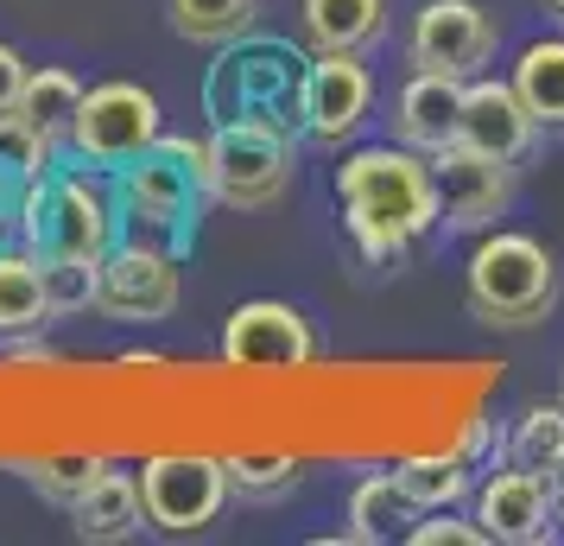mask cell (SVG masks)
Returning <instances> with one entry per match:
<instances>
[{
	"instance_id": "cell-1",
	"label": "cell",
	"mask_w": 564,
	"mask_h": 546,
	"mask_svg": "<svg viewBox=\"0 0 564 546\" xmlns=\"http://www.w3.org/2000/svg\"><path fill=\"white\" fill-rule=\"evenodd\" d=\"M336 197L349 216V235L368 260H400L444 223L437 210V184H432V159L419 147H361L336 165Z\"/></svg>"
},
{
	"instance_id": "cell-2",
	"label": "cell",
	"mask_w": 564,
	"mask_h": 546,
	"mask_svg": "<svg viewBox=\"0 0 564 546\" xmlns=\"http://www.w3.org/2000/svg\"><path fill=\"white\" fill-rule=\"evenodd\" d=\"M305 77H311V57L299 45L241 32L209 64V83H204L209 128L260 121V128H280V133H305Z\"/></svg>"
},
{
	"instance_id": "cell-3",
	"label": "cell",
	"mask_w": 564,
	"mask_h": 546,
	"mask_svg": "<svg viewBox=\"0 0 564 546\" xmlns=\"http://www.w3.org/2000/svg\"><path fill=\"white\" fill-rule=\"evenodd\" d=\"M209 197L204 184V147L197 140H172L159 133L147 153H133L115 179V223L128 242H153V248H191L197 235V204Z\"/></svg>"
},
{
	"instance_id": "cell-4",
	"label": "cell",
	"mask_w": 564,
	"mask_h": 546,
	"mask_svg": "<svg viewBox=\"0 0 564 546\" xmlns=\"http://www.w3.org/2000/svg\"><path fill=\"white\" fill-rule=\"evenodd\" d=\"M463 292H469V312L482 324H539L558 299V267L545 255V242L520 229H488L469 255V274H463Z\"/></svg>"
},
{
	"instance_id": "cell-5",
	"label": "cell",
	"mask_w": 564,
	"mask_h": 546,
	"mask_svg": "<svg viewBox=\"0 0 564 546\" xmlns=\"http://www.w3.org/2000/svg\"><path fill=\"white\" fill-rule=\"evenodd\" d=\"M20 235L39 260L52 255H77V260H102L115 242H121V223H115V191H102L83 172H45V179L26 184L20 197Z\"/></svg>"
},
{
	"instance_id": "cell-6",
	"label": "cell",
	"mask_w": 564,
	"mask_h": 546,
	"mask_svg": "<svg viewBox=\"0 0 564 546\" xmlns=\"http://www.w3.org/2000/svg\"><path fill=\"white\" fill-rule=\"evenodd\" d=\"M292 172H299V153H292V133H280V128L223 121L204 140V184H209V197L229 210L280 204Z\"/></svg>"
},
{
	"instance_id": "cell-7",
	"label": "cell",
	"mask_w": 564,
	"mask_h": 546,
	"mask_svg": "<svg viewBox=\"0 0 564 546\" xmlns=\"http://www.w3.org/2000/svg\"><path fill=\"white\" fill-rule=\"evenodd\" d=\"M178 255L153 248V242H115L102 255V287H96V312L115 324H159L178 312Z\"/></svg>"
},
{
	"instance_id": "cell-8",
	"label": "cell",
	"mask_w": 564,
	"mask_h": 546,
	"mask_svg": "<svg viewBox=\"0 0 564 546\" xmlns=\"http://www.w3.org/2000/svg\"><path fill=\"white\" fill-rule=\"evenodd\" d=\"M140 495H147V521L159 534H204L229 502V464L191 458V451L147 458L140 464Z\"/></svg>"
},
{
	"instance_id": "cell-9",
	"label": "cell",
	"mask_w": 564,
	"mask_h": 546,
	"mask_svg": "<svg viewBox=\"0 0 564 546\" xmlns=\"http://www.w3.org/2000/svg\"><path fill=\"white\" fill-rule=\"evenodd\" d=\"M159 103L153 89L140 83H96L77 108V128H70V153L89 165H128L133 153H147L159 140Z\"/></svg>"
},
{
	"instance_id": "cell-10",
	"label": "cell",
	"mask_w": 564,
	"mask_h": 546,
	"mask_svg": "<svg viewBox=\"0 0 564 546\" xmlns=\"http://www.w3.org/2000/svg\"><path fill=\"white\" fill-rule=\"evenodd\" d=\"M317 356L311 343V324L305 312H292L280 299H248L235 306L229 324H223V363L229 368H248V375H292Z\"/></svg>"
},
{
	"instance_id": "cell-11",
	"label": "cell",
	"mask_w": 564,
	"mask_h": 546,
	"mask_svg": "<svg viewBox=\"0 0 564 546\" xmlns=\"http://www.w3.org/2000/svg\"><path fill=\"white\" fill-rule=\"evenodd\" d=\"M406 52L419 71H444V77L469 83L495 57V20L476 0H425L419 20H412Z\"/></svg>"
},
{
	"instance_id": "cell-12",
	"label": "cell",
	"mask_w": 564,
	"mask_h": 546,
	"mask_svg": "<svg viewBox=\"0 0 564 546\" xmlns=\"http://www.w3.org/2000/svg\"><path fill=\"white\" fill-rule=\"evenodd\" d=\"M476 521H482L488 540L501 546H539L552 540V521H558V477L545 470H495L482 490H476Z\"/></svg>"
},
{
	"instance_id": "cell-13",
	"label": "cell",
	"mask_w": 564,
	"mask_h": 546,
	"mask_svg": "<svg viewBox=\"0 0 564 546\" xmlns=\"http://www.w3.org/2000/svg\"><path fill=\"white\" fill-rule=\"evenodd\" d=\"M375 108V77L361 52H317L311 57V77H305V133L317 147H343L356 140L361 121Z\"/></svg>"
},
{
	"instance_id": "cell-14",
	"label": "cell",
	"mask_w": 564,
	"mask_h": 546,
	"mask_svg": "<svg viewBox=\"0 0 564 546\" xmlns=\"http://www.w3.org/2000/svg\"><path fill=\"white\" fill-rule=\"evenodd\" d=\"M432 159V184H437V210H444V223L451 229H495V216L508 210V159H488L476 147H437Z\"/></svg>"
},
{
	"instance_id": "cell-15",
	"label": "cell",
	"mask_w": 564,
	"mask_h": 546,
	"mask_svg": "<svg viewBox=\"0 0 564 546\" xmlns=\"http://www.w3.org/2000/svg\"><path fill=\"white\" fill-rule=\"evenodd\" d=\"M533 115L527 103L513 96V83H495V77H469L463 83V115H457V140L463 147H476L488 159H520L533 147Z\"/></svg>"
},
{
	"instance_id": "cell-16",
	"label": "cell",
	"mask_w": 564,
	"mask_h": 546,
	"mask_svg": "<svg viewBox=\"0 0 564 546\" xmlns=\"http://www.w3.org/2000/svg\"><path fill=\"white\" fill-rule=\"evenodd\" d=\"M457 115H463V77H444V71H419V77L400 89V108H393V133L419 147V153H437L457 140Z\"/></svg>"
},
{
	"instance_id": "cell-17",
	"label": "cell",
	"mask_w": 564,
	"mask_h": 546,
	"mask_svg": "<svg viewBox=\"0 0 564 546\" xmlns=\"http://www.w3.org/2000/svg\"><path fill=\"white\" fill-rule=\"evenodd\" d=\"M70 521H77L83 540H128L133 527L147 521L140 477H128V470H102V477L70 502Z\"/></svg>"
},
{
	"instance_id": "cell-18",
	"label": "cell",
	"mask_w": 564,
	"mask_h": 546,
	"mask_svg": "<svg viewBox=\"0 0 564 546\" xmlns=\"http://www.w3.org/2000/svg\"><path fill=\"white\" fill-rule=\"evenodd\" d=\"M39 324H52L45 267L32 248H0V338H32Z\"/></svg>"
},
{
	"instance_id": "cell-19",
	"label": "cell",
	"mask_w": 564,
	"mask_h": 546,
	"mask_svg": "<svg viewBox=\"0 0 564 546\" xmlns=\"http://www.w3.org/2000/svg\"><path fill=\"white\" fill-rule=\"evenodd\" d=\"M387 0H305V39L317 52H368L381 39Z\"/></svg>"
},
{
	"instance_id": "cell-20",
	"label": "cell",
	"mask_w": 564,
	"mask_h": 546,
	"mask_svg": "<svg viewBox=\"0 0 564 546\" xmlns=\"http://www.w3.org/2000/svg\"><path fill=\"white\" fill-rule=\"evenodd\" d=\"M513 96L527 103L539 128H564V39H539L513 64Z\"/></svg>"
},
{
	"instance_id": "cell-21",
	"label": "cell",
	"mask_w": 564,
	"mask_h": 546,
	"mask_svg": "<svg viewBox=\"0 0 564 546\" xmlns=\"http://www.w3.org/2000/svg\"><path fill=\"white\" fill-rule=\"evenodd\" d=\"M83 96H89V89H83L70 71H32L26 96H20V115H26V121L45 133L52 147H70V128H77Z\"/></svg>"
},
{
	"instance_id": "cell-22",
	"label": "cell",
	"mask_w": 564,
	"mask_h": 546,
	"mask_svg": "<svg viewBox=\"0 0 564 546\" xmlns=\"http://www.w3.org/2000/svg\"><path fill=\"white\" fill-rule=\"evenodd\" d=\"M412 515H419V508L400 495L393 470H375V477H361L356 495H349V540L381 546V540H393V534H400V521H412Z\"/></svg>"
},
{
	"instance_id": "cell-23",
	"label": "cell",
	"mask_w": 564,
	"mask_h": 546,
	"mask_svg": "<svg viewBox=\"0 0 564 546\" xmlns=\"http://www.w3.org/2000/svg\"><path fill=\"white\" fill-rule=\"evenodd\" d=\"M393 483L419 515H437L469 495V464L463 458H406V464H393Z\"/></svg>"
},
{
	"instance_id": "cell-24",
	"label": "cell",
	"mask_w": 564,
	"mask_h": 546,
	"mask_svg": "<svg viewBox=\"0 0 564 546\" xmlns=\"http://www.w3.org/2000/svg\"><path fill=\"white\" fill-rule=\"evenodd\" d=\"M254 26V0H172V32L191 45H229Z\"/></svg>"
},
{
	"instance_id": "cell-25",
	"label": "cell",
	"mask_w": 564,
	"mask_h": 546,
	"mask_svg": "<svg viewBox=\"0 0 564 546\" xmlns=\"http://www.w3.org/2000/svg\"><path fill=\"white\" fill-rule=\"evenodd\" d=\"M513 464L545 470V477H564V400H545V407H527L520 426H513Z\"/></svg>"
},
{
	"instance_id": "cell-26",
	"label": "cell",
	"mask_w": 564,
	"mask_h": 546,
	"mask_svg": "<svg viewBox=\"0 0 564 546\" xmlns=\"http://www.w3.org/2000/svg\"><path fill=\"white\" fill-rule=\"evenodd\" d=\"M39 267H45V299H52V318H83V312H96L102 260L52 255V260H39Z\"/></svg>"
},
{
	"instance_id": "cell-27",
	"label": "cell",
	"mask_w": 564,
	"mask_h": 546,
	"mask_svg": "<svg viewBox=\"0 0 564 546\" xmlns=\"http://www.w3.org/2000/svg\"><path fill=\"white\" fill-rule=\"evenodd\" d=\"M52 153H57V147L32 128L20 108H7V115H0V172H13L20 184H32V179H45V172H52Z\"/></svg>"
},
{
	"instance_id": "cell-28",
	"label": "cell",
	"mask_w": 564,
	"mask_h": 546,
	"mask_svg": "<svg viewBox=\"0 0 564 546\" xmlns=\"http://www.w3.org/2000/svg\"><path fill=\"white\" fill-rule=\"evenodd\" d=\"M102 458H89V451H70V458H39V464H26V483L39 495H52V502H64V508H70V502H77L83 490H89V483H96V477H102Z\"/></svg>"
},
{
	"instance_id": "cell-29",
	"label": "cell",
	"mask_w": 564,
	"mask_h": 546,
	"mask_svg": "<svg viewBox=\"0 0 564 546\" xmlns=\"http://www.w3.org/2000/svg\"><path fill=\"white\" fill-rule=\"evenodd\" d=\"M299 458L292 451H267V458H229V490L254 495V502H267V495H280L299 483Z\"/></svg>"
},
{
	"instance_id": "cell-30",
	"label": "cell",
	"mask_w": 564,
	"mask_h": 546,
	"mask_svg": "<svg viewBox=\"0 0 564 546\" xmlns=\"http://www.w3.org/2000/svg\"><path fill=\"white\" fill-rule=\"evenodd\" d=\"M412 546H488L482 521H457L451 508H437V521H419V527H406Z\"/></svg>"
},
{
	"instance_id": "cell-31",
	"label": "cell",
	"mask_w": 564,
	"mask_h": 546,
	"mask_svg": "<svg viewBox=\"0 0 564 546\" xmlns=\"http://www.w3.org/2000/svg\"><path fill=\"white\" fill-rule=\"evenodd\" d=\"M26 77H32V64L13 45H0V115L7 108H20V96H26Z\"/></svg>"
},
{
	"instance_id": "cell-32",
	"label": "cell",
	"mask_w": 564,
	"mask_h": 546,
	"mask_svg": "<svg viewBox=\"0 0 564 546\" xmlns=\"http://www.w3.org/2000/svg\"><path fill=\"white\" fill-rule=\"evenodd\" d=\"M13 229H20V204H7V197H0V242H7Z\"/></svg>"
},
{
	"instance_id": "cell-33",
	"label": "cell",
	"mask_w": 564,
	"mask_h": 546,
	"mask_svg": "<svg viewBox=\"0 0 564 546\" xmlns=\"http://www.w3.org/2000/svg\"><path fill=\"white\" fill-rule=\"evenodd\" d=\"M552 13H558V20H564V0H552Z\"/></svg>"
}]
</instances>
